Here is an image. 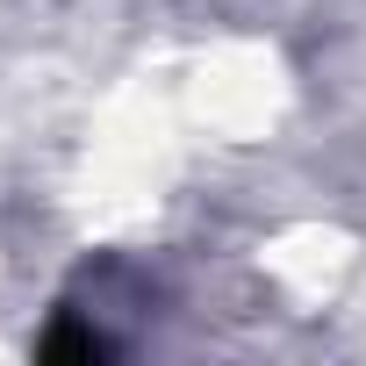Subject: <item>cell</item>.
<instances>
[{
    "instance_id": "1",
    "label": "cell",
    "mask_w": 366,
    "mask_h": 366,
    "mask_svg": "<svg viewBox=\"0 0 366 366\" xmlns=\"http://www.w3.org/2000/svg\"><path fill=\"white\" fill-rule=\"evenodd\" d=\"M36 352H44V359H101V352H108V337H101V330H86V323H72V316H58V323L36 337Z\"/></svg>"
}]
</instances>
